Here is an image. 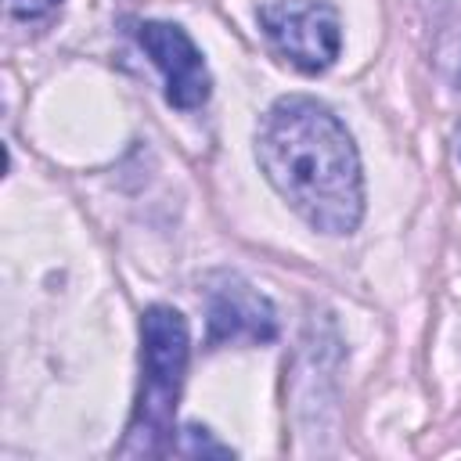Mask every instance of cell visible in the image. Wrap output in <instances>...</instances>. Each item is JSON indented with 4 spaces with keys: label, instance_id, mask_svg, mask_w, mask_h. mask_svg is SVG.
<instances>
[{
    "label": "cell",
    "instance_id": "cell-1",
    "mask_svg": "<svg viewBox=\"0 0 461 461\" xmlns=\"http://www.w3.org/2000/svg\"><path fill=\"white\" fill-rule=\"evenodd\" d=\"M259 166L274 191L324 234H349L364 216L360 158L346 126L313 97H281L263 115Z\"/></svg>",
    "mask_w": 461,
    "mask_h": 461
},
{
    "label": "cell",
    "instance_id": "cell-2",
    "mask_svg": "<svg viewBox=\"0 0 461 461\" xmlns=\"http://www.w3.org/2000/svg\"><path fill=\"white\" fill-rule=\"evenodd\" d=\"M140 393L119 454H162L173 439V411L187 371V321L173 306H148L140 321Z\"/></svg>",
    "mask_w": 461,
    "mask_h": 461
},
{
    "label": "cell",
    "instance_id": "cell-3",
    "mask_svg": "<svg viewBox=\"0 0 461 461\" xmlns=\"http://www.w3.org/2000/svg\"><path fill=\"white\" fill-rule=\"evenodd\" d=\"M270 43L303 72H324L342 47L339 14L317 0H274L259 7Z\"/></svg>",
    "mask_w": 461,
    "mask_h": 461
},
{
    "label": "cell",
    "instance_id": "cell-4",
    "mask_svg": "<svg viewBox=\"0 0 461 461\" xmlns=\"http://www.w3.org/2000/svg\"><path fill=\"white\" fill-rule=\"evenodd\" d=\"M140 47L151 54L158 72L166 76V97L173 108H202L209 101L212 79L202 61V50L191 43V36L173 22H140L137 25Z\"/></svg>",
    "mask_w": 461,
    "mask_h": 461
},
{
    "label": "cell",
    "instance_id": "cell-5",
    "mask_svg": "<svg viewBox=\"0 0 461 461\" xmlns=\"http://www.w3.org/2000/svg\"><path fill=\"white\" fill-rule=\"evenodd\" d=\"M277 335V317L267 295H259L241 277H220L209 288V342H270Z\"/></svg>",
    "mask_w": 461,
    "mask_h": 461
},
{
    "label": "cell",
    "instance_id": "cell-6",
    "mask_svg": "<svg viewBox=\"0 0 461 461\" xmlns=\"http://www.w3.org/2000/svg\"><path fill=\"white\" fill-rule=\"evenodd\" d=\"M180 436H184V443H180V454H202V450H205V454H223V457L230 454L223 443H212V439L205 436V429H194V425H187Z\"/></svg>",
    "mask_w": 461,
    "mask_h": 461
},
{
    "label": "cell",
    "instance_id": "cell-7",
    "mask_svg": "<svg viewBox=\"0 0 461 461\" xmlns=\"http://www.w3.org/2000/svg\"><path fill=\"white\" fill-rule=\"evenodd\" d=\"M61 0H7V11L14 14V18H25V22H36V18H43V14H50L54 7H58Z\"/></svg>",
    "mask_w": 461,
    "mask_h": 461
}]
</instances>
